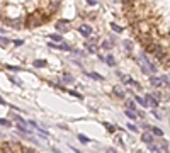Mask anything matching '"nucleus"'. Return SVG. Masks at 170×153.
I'll list each match as a JSON object with an SVG mask.
<instances>
[{
  "mask_svg": "<svg viewBox=\"0 0 170 153\" xmlns=\"http://www.w3.org/2000/svg\"><path fill=\"white\" fill-rule=\"evenodd\" d=\"M2 20H3V24L10 26L12 29H22V27H26V20L20 15H17V17H3Z\"/></svg>",
  "mask_w": 170,
  "mask_h": 153,
  "instance_id": "1",
  "label": "nucleus"
},
{
  "mask_svg": "<svg viewBox=\"0 0 170 153\" xmlns=\"http://www.w3.org/2000/svg\"><path fill=\"white\" fill-rule=\"evenodd\" d=\"M49 48H54V49H63V51H73V48L70 44H66L65 41H61V44H54V43H48Z\"/></svg>",
  "mask_w": 170,
  "mask_h": 153,
  "instance_id": "2",
  "label": "nucleus"
},
{
  "mask_svg": "<svg viewBox=\"0 0 170 153\" xmlns=\"http://www.w3.org/2000/svg\"><path fill=\"white\" fill-rule=\"evenodd\" d=\"M95 43H97V39H95V37H87L85 48H87V51H89V53H95V51H97V46H95Z\"/></svg>",
  "mask_w": 170,
  "mask_h": 153,
  "instance_id": "3",
  "label": "nucleus"
},
{
  "mask_svg": "<svg viewBox=\"0 0 170 153\" xmlns=\"http://www.w3.org/2000/svg\"><path fill=\"white\" fill-rule=\"evenodd\" d=\"M56 29H58L60 32H68V31H70V29H68V20H66V19L58 20V22H56Z\"/></svg>",
  "mask_w": 170,
  "mask_h": 153,
  "instance_id": "4",
  "label": "nucleus"
},
{
  "mask_svg": "<svg viewBox=\"0 0 170 153\" xmlns=\"http://www.w3.org/2000/svg\"><path fill=\"white\" fill-rule=\"evenodd\" d=\"M153 136H155V135H153L152 131H148V129H146V131L141 135V141H143V143H146V145H150V143H153V140H155Z\"/></svg>",
  "mask_w": 170,
  "mask_h": 153,
  "instance_id": "5",
  "label": "nucleus"
},
{
  "mask_svg": "<svg viewBox=\"0 0 170 153\" xmlns=\"http://www.w3.org/2000/svg\"><path fill=\"white\" fill-rule=\"evenodd\" d=\"M78 32H80L82 36H85V37H89V36L92 34V27H90V26H87V24H82V26L78 27Z\"/></svg>",
  "mask_w": 170,
  "mask_h": 153,
  "instance_id": "6",
  "label": "nucleus"
},
{
  "mask_svg": "<svg viewBox=\"0 0 170 153\" xmlns=\"http://www.w3.org/2000/svg\"><path fill=\"white\" fill-rule=\"evenodd\" d=\"M150 83L158 89V87L163 85V80H162V77H155V75H153V77H150Z\"/></svg>",
  "mask_w": 170,
  "mask_h": 153,
  "instance_id": "7",
  "label": "nucleus"
},
{
  "mask_svg": "<svg viewBox=\"0 0 170 153\" xmlns=\"http://www.w3.org/2000/svg\"><path fill=\"white\" fill-rule=\"evenodd\" d=\"M112 92H114V95H116V97H119V99H124V95H126V94H124V90H123L121 87H114V89H112Z\"/></svg>",
  "mask_w": 170,
  "mask_h": 153,
  "instance_id": "8",
  "label": "nucleus"
},
{
  "mask_svg": "<svg viewBox=\"0 0 170 153\" xmlns=\"http://www.w3.org/2000/svg\"><path fill=\"white\" fill-rule=\"evenodd\" d=\"M135 100H136L138 104H141L143 107H146V106L150 104V100H148V97H146V99H143V97H140V95H135Z\"/></svg>",
  "mask_w": 170,
  "mask_h": 153,
  "instance_id": "9",
  "label": "nucleus"
},
{
  "mask_svg": "<svg viewBox=\"0 0 170 153\" xmlns=\"http://www.w3.org/2000/svg\"><path fill=\"white\" fill-rule=\"evenodd\" d=\"M46 65H48V63H46L44 60H34V63H32L34 68H44Z\"/></svg>",
  "mask_w": 170,
  "mask_h": 153,
  "instance_id": "10",
  "label": "nucleus"
},
{
  "mask_svg": "<svg viewBox=\"0 0 170 153\" xmlns=\"http://www.w3.org/2000/svg\"><path fill=\"white\" fill-rule=\"evenodd\" d=\"M85 75H87V77H90V78H94V80H97V82H102V77H100L99 73H95V72H90V73H89V72H85Z\"/></svg>",
  "mask_w": 170,
  "mask_h": 153,
  "instance_id": "11",
  "label": "nucleus"
},
{
  "mask_svg": "<svg viewBox=\"0 0 170 153\" xmlns=\"http://www.w3.org/2000/svg\"><path fill=\"white\" fill-rule=\"evenodd\" d=\"M146 97H148V100H150V104H152L153 107H158V102H160V99H157V97H153L152 94H148Z\"/></svg>",
  "mask_w": 170,
  "mask_h": 153,
  "instance_id": "12",
  "label": "nucleus"
},
{
  "mask_svg": "<svg viewBox=\"0 0 170 153\" xmlns=\"http://www.w3.org/2000/svg\"><path fill=\"white\" fill-rule=\"evenodd\" d=\"M106 63L111 65V66H116V58H114L112 55H107V56H106Z\"/></svg>",
  "mask_w": 170,
  "mask_h": 153,
  "instance_id": "13",
  "label": "nucleus"
},
{
  "mask_svg": "<svg viewBox=\"0 0 170 153\" xmlns=\"http://www.w3.org/2000/svg\"><path fill=\"white\" fill-rule=\"evenodd\" d=\"M148 148H150V152H162V146H160V145H157L155 141H153V143H150V145H148Z\"/></svg>",
  "mask_w": 170,
  "mask_h": 153,
  "instance_id": "14",
  "label": "nucleus"
},
{
  "mask_svg": "<svg viewBox=\"0 0 170 153\" xmlns=\"http://www.w3.org/2000/svg\"><path fill=\"white\" fill-rule=\"evenodd\" d=\"M61 80H63V82H66V83H72V82H73L75 78H73V77H72L70 73H63V77H61Z\"/></svg>",
  "mask_w": 170,
  "mask_h": 153,
  "instance_id": "15",
  "label": "nucleus"
},
{
  "mask_svg": "<svg viewBox=\"0 0 170 153\" xmlns=\"http://www.w3.org/2000/svg\"><path fill=\"white\" fill-rule=\"evenodd\" d=\"M123 83H126V85H135V80L131 78V77H126V75H123Z\"/></svg>",
  "mask_w": 170,
  "mask_h": 153,
  "instance_id": "16",
  "label": "nucleus"
},
{
  "mask_svg": "<svg viewBox=\"0 0 170 153\" xmlns=\"http://www.w3.org/2000/svg\"><path fill=\"white\" fill-rule=\"evenodd\" d=\"M152 133H153L155 136H158V138H162V136H163V131H162L160 128H157V126H153V128H152Z\"/></svg>",
  "mask_w": 170,
  "mask_h": 153,
  "instance_id": "17",
  "label": "nucleus"
},
{
  "mask_svg": "<svg viewBox=\"0 0 170 153\" xmlns=\"http://www.w3.org/2000/svg\"><path fill=\"white\" fill-rule=\"evenodd\" d=\"M160 146H162V152H167L169 150V141L163 140V138H160Z\"/></svg>",
  "mask_w": 170,
  "mask_h": 153,
  "instance_id": "18",
  "label": "nucleus"
},
{
  "mask_svg": "<svg viewBox=\"0 0 170 153\" xmlns=\"http://www.w3.org/2000/svg\"><path fill=\"white\" fill-rule=\"evenodd\" d=\"M123 44H124V49H126V51H129V53L133 51V43H131L129 39H128V41H124Z\"/></svg>",
  "mask_w": 170,
  "mask_h": 153,
  "instance_id": "19",
  "label": "nucleus"
},
{
  "mask_svg": "<svg viewBox=\"0 0 170 153\" xmlns=\"http://www.w3.org/2000/svg\"><path fill=\"white\" fill-rule=\"evenodd\" d=\"M77 138H78V141H80V143H83V145H87V143L90 141V140H89V138H87L85 135H82V133H80V135H78Z\"/></svg>",
  "mask_w": 170,
  "mask_h": 153,
  "instance_id": "20",
  "label": "nucleus"
},
{
  "mask_svg": "<svg viewBox=\"0 0 170 153\" xmlns=\"http://www.w3.org/2000/svg\"><path fill=\"white\" fill-rule=\"evenodd\" d=\"M111 27H112V31H114V32H123V31H124V29H123L121 26H117L116 22H112V24H111Z\"/></svg>",
  "mask_w": 170,
  "mask_h": 153,
  "instance_id": "21",
  "label": "nucleus"
},
{
  "mask_svg": "<svg viewBox=\"0 0 170 153\" xmlns=\"http://www.w3.org/2000/svg\"><path fill=\"white\" fill-rule=\"evenodd\" d=\"M3 68H5V70H12V72H20V70H22L20 66H14V65H5Z\"/></svg>",
  "mask_w": 170,
  "mask_h": 153,
  "instance_id": "22",
  "label": "nucleus"
},
{
  "mask_svg": "<svg viewBox=\"0 0 170 153\" xmlns=\"http://www.w3.org/2000/svg\"><path fill=\"white\" fill-rule=\"evenodd\" d=\"M126 116H128L129 119H136V116H138V114H136L133 109H128V111H126Z\"/></svg>",
  "mask_w": 170,
  "mask_h": 153,
  "instance_id": "23",
  "label": "nucleus"
},
{
  "mask_svg": "<svg viewBox=\"0 0 170 153\" xmlns=\"http://www.w3.org/2000/svg\"><path fill=\"white\" fill-rule=\"evenodd\" d=\"M48 37H49V39H53V41H63V39H61V36H60V34H49V36H48Z\"/></svg>",
  "mask_w": 170,
  "mask_h": 153,
  "instance_id": "24",
  "label": "nucleus"
},
{
  "mask_svg": "<svg viewBox=\"0 0 170 153\" xmlns=\"http://www.w3.org/2000/svg\"><path fill=\"white\" fill-rule=\"evenodd\" d=\"M9 43H10V39H9V37H5V36H2V48H7V46H9Z\"/></svg>",
  "mask_w": 170,
  "mask_h": 153,
  "instance_id": "25",
  "label": "nucleus"
},
{
  "mask_svg": "<svg viewBox=\"0 0 170 153\" xmlns=\"http://www.w3.org/2000/svg\"><path fill=\"white\" fill-rule=\"evenodd\" d=\"M102 48H104V49H112V43H111V41H104V43H102Z\"/></svg>",
  "mask_w": 170,
  "mask_h": 153,
  "instance_id": "26",
  "label": "nucleus"
},
{
  "mask_svg": "<svg viewBox=\"0 0 170 153\" xmlns=\"http://www.w3.org/2000/svg\"><path fill=\"white\" fill-rule=\"evenodd\" d=\"M126 107H128V109L136 111V106H135V102H133V100H126Z\"/></svg>",
  "mask_w": 170,
  "mask_h": 153,
  "instance_id": "27",
  "label": "nucleus"
},
{
  "mask_svg": "<svg viewBox=\"0 0 170 153\" xmlns=\"http://www.w3.org/2000/svg\"><path fill=\"white\" fill-rule=\"evenodd\" d=\"M162 80H163V83H165V85L170 89V75H163V77H162Z\"/></svg>",
  "mask_w": 170,
  "mask_h": 153,
  "instance_id": "28",
  "label": "nucleus"
},
{
  "mask_svg": "<svg viewBox=\"0 0 170 153\" xmlns=\"http://www.w3.org/2000/svg\"><path fill=\"white\" fill-rule=\"evenodd\" d=\"M104 126H106V129H107V131H109V133H114V131H116V128H114V126H112V124H109V123H106V124H104Z\"/></svg>",
  "mask_w": 170,
  "mask_h": 153,
  "instance_id": "29",
  "label": "nucleus"
},
{
  "mask_svg": "<svg viewBox=\"0 0 170 153\" xmlns=\"http://www.w3.org/2000/svg\"><path fill=\"white\" fill-rule=\"evenodd\" d=\"M68 94H70V95H75L77 99H83V97H82V95H80L78 92H75V90H68Z\"/></svg>",
  "mask_w": 170,
  "mask_h": 153,
  "instance_id": "30",
  "label": "nucleus"
},
{
  "mask_svg": "<svg viewBox=\"0 0 170 153\" xmlns=\"http://www.w3.org/2000/svg\"><path fill=\"white\" fill-rule=\"evenodd\" d=\"M12 43H14V46H17V48L24 44V41H22V39H15V41H12Z\"/></svg>",
  "mask_w": 170,
  "mask_h": 153,
  "instance_id": "31",
  "label": "nucleus"
},
{
  "mask_svg": "<svg viewBox=\"0 0 170 153\" xmlns=\"http://www.w3.org/2000/svg\"><path fill=\"white\" fill-rule=\"evenodd\" d=\"M9 80H10V82H14L15 85H20V82H19V80H17L15 77H12V75H9Z\"/></svg>",
  "mask_w": 170,
  "mask_h": 153,
  "instance_id": "32",
  "label": "nucleus"
},
{
  "mask_svg": "<svg viewBox=\"0 0 170 153\" xmlns=\"http://www.w3.org/2000/svg\"><path fill=\"white\" fill-rule=\"evenodd\" d=\"M128 129H129L131 133H136V131H138V128H136L135 124H128Z\"/></svg>",
  "mask_w": 170,
  "mask_h": 153,
  "instance_id": "33",
  "label": "nucleus"
},
{
  "mask_svg": "<svg viewBox=\"0 0 170 153\" xmlns=\"http://www.w3.org/2000/svg\"><path fill=\"white\" fill-rule=\"evenodd\" d=\"M0 124H2V126H7V128H9V126H10V121H9V119H2V121H0Z\"/></svg>",
  "mask_w": 170,
  "mask_h": 153,
  "instance_id": "34",
  "label": "nucleus"
},
{
  "mask_svg": "<svg viewBox=\"0 0 170 153\" xmlns=\"http://www.w3.org/2000/svg\"><path fill=\"white\" fill-rule=\"evenodd\" d=\"M114 140H116V143H117L119 146H124V143H123V140H121V136H116Z\"/></svg>",
  "mask_w": 170,
  "mask_h": 153,
  "instance_id": "35",
  "label": "nucleus"
},
{
  "mask_svg": "<svg viewBox=\"0 0 170 153\" xmlns=\"http://www.w3.org/2000/svg\"><path fill=\"white\" fill-rule=\"evenodd\" d=\"M99 0H87V5H95Z\"/></svg>",
  "mask_w": 170,
  "mask_h": 153,
  "instance_id": "36",
  "label": "nucleus"
},
{
  "mask_svg": "<svg viewBox=\"0 0 170 153\" xmlns=\"http://www.w3.org/2000/svg\"><path fill=\"white\" fill-rule=\"evenodd\" d=\"M136 114H138L140 118H143V116H145V112H143V111H136Z\"/></svg>",
  "mask_w": 170,
  "mask_h": 153,
  "instance_id": "37",
  "label": "nucleus"
}]
</instances>
